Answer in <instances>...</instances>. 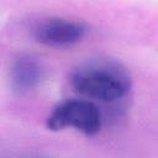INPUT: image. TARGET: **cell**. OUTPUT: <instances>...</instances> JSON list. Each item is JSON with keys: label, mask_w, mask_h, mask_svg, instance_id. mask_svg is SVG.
<instances>
[{"label": "cell", "mask_w": 158, "mask_h": 158, "mask_svg": "<svg viewBox=\"0 0 158 158\" xmlns=\"http://www.w3.org/2000/svg\"><path fill=\"white\" fill-rule=\"evenodd\" d=\"M101 123L100 110L89 99H73L60 102L46 121V126L51 131H62L69 127L88 136L98 133Z\"/></svg>", "instance_id": "obj_2"}, {"label": "cell", "mask_w": 158, "mask_h": 158, "mask_svg": "<svg viewBox=\"0 0 158 158\" xmlns=\"http://www.w3.org/2000/svg\"><path fill=\"white\" fill-rule=\"evenodd\" d=\"M86 33V27L74 20L56 17L47 19L37 25L35 40L49 47H68L80 42Z\"/></svg>", "instance_id": "obj_3"}, {"label": "cell", "mask_w": 158, "mask_h": 158, "mask_svg": "<svg viewBox=\"0 0 158 158\" xmlns=\"http://www.w3.org/2000/svg\"><path fill=\"white\" fill-rule=\"evenodd\" d=\"M43 79V68L37 58L30 54H20L10 68V81L15 91L27 94L35 90Z\"/></svg>", "instance_id": "obj_4"}, {"label": "cell", "mask_w": 158, "mask_h": 158, "mask_svg": "<svg viewBox=\"0 0 158 158\" xmlns=\"http://www.w3.org/2000/svg\"><path fill=\"white\" fill-rule=\"evenodd\" d=\"M70 85L85 99L111 102L130 91L131 78L120 63L99 59L78 67L70 75Z\"/></svg>", "instance_id": "obj_1"}]
</instances>
